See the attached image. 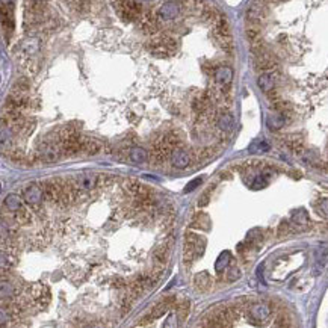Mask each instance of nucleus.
Segmentation results:
<instances>
[{"mask_svg":"<svg viewBox=\"0 0 328 328\" xmlns=\"http://www.w3.org/2000/svg\"><path fill=\"white\" fill-rule=\"evenodd\" d=\"M177 44L175 40H172L171 37H162L161 40H155L148 44V50H150L155 56L158 57H166L169 56L174 50H175Z\"/></svg>","mask_w":328,"mask_h":328,"instance_id":"f257e3e1","label":"nucleus"},{"mask_svg":"<svg viewBox=\"0 0 328 328\" xmlns=\"http://www.w3.org/2000/svg\"><path fill=\"white\" fill-rule=\"evenodd\" d=\"M23 198L27 204L31 206H38L43 203V198H44V194H43V188L37 183H31L29 186L24 188L23 191Z\"/></svg>","mask_w":328,"mask_h":328,"instance_id":"f03ea898","label":"nucleus"},{"mask_svg":"<svg viewBox=\"0 0 328 328\" xmlns=\"http://www.w3.org/2000/svg\"><path fill=\"white\" fill-rule=\"evenodd\" d=\"M169 159H171V165L177 169H185L191 164L189 153L186 150H182V148H172L169 153Z\"/></svg>","mask_w":328,"mask_h":328,"instance_id":"7ed1b4c3","label":"nucleus"},{"mask_svg":"<svg viewBox=\"0 0 328 328\" xmlns=\"http://www.w3.org/2000/svg\"><path fill=\"white\" fill-rule=\"evenodd\" d=\"M73 183L77 189H93L99 185V175L94 172H82L74 178Z\"/></svg>","mask_w":328,"mask_h":328,"instance_id":"20e7f679","label":"nucleus"},{"mask_svg":"<svg viewBox=\"0 0 328 328\" xmlns=\"http://www.w3.org/2000/svg\"><path fill=\"white\" fill-rule=\"evenodd\" d=\"M270 315H271V307L265 303H257L250 307V318L256 324L265 322L268 318H270Z\"/></svg>","mask_w":328,"mask_h":328,"instance_id":"39448f33","label":"nucleus"},{"mask_svg":"<svg viewBox=\"0 0 328 328\" xmlns=\"http://www.w3.org/2000/svg\"><path fill=\"white\" fill-rule=\"evenodd\" d=\"M59 155H61V148H57L53 142L41 144V147H40L41 161H44L47 164H52V162H56L59 159Z\"/></svg>","mask_w":328,"mask_h":328,"instance_id":"423d86ee","label":"nucleus"},{"mask_svg":"<svg viewBox=\"0 0 328 328\" xmlns=\"http://www.w3.org/2000/svg\"><path fill=\"white\" fill-rule=\"evenodd\" d=\"M254 65H256L257 70H260V71H263V73H268V71L275 70L277 62H275V59H274L270 53L266 52V53H263V55L256 56V62H254Z\"/></svg>","mask_w":328,"mask_h":328,"instance_id":"0eeeda50","label":"nucleus"},{"mask_svg":"<svg viewBox=\"0 0 328 328\" xmlns=\"http://www.w3.org/2000/svg\"><path fill=\"white\" fill-rule=\"evenodd\" d=\"M178 12H180V5L171 0V2H166L161 6V9L158 11V17L161 20H172L178 15Z\"/></svg>","mask_w":328,"mask_h":328,"instance_id":"6e6552de","label":"nucleus"},{"mask_svg":"<svg viewBox=\"0 0 328 328\" xmlns=\"http://www.w3.org/2000/svg\"><path fill=\"white\" fill-rule=\"evenodd\" d=\"M141 27L142 31L147 34H155L158 31V20L155 18V15L150 11H145L141 14Z\"/></svg>","mask_w":328,"mask_h":328,"instance_id":"1a4fd4ad","label":"nucleus"},{"mask_svg":"<svg viewBox=\"0 0 328 328\" xmlns=\"http://www.w3.org/2000/svg\"><path fill=\"white\" fill-rule=\"evenodd\" d=\"M174 304H175V296L166 298V300H164V301H161L159 304H156V306L152 309V313L148 315V316H150L152 319H159V318H162Z\"/></svg>","mask_w":328,"mask_h":328,"instance_id":"9d476101","label":"nucleus"},{"mask_svg":"<svg viewBox=\"0 0 328 328\" xmlns=\"http://www.w3.org/2000/svg\"><path fill=\"white\" fill-rule=\"evenodd\" d=\"M215 80L221 88H227L233 80V70L230 67H218L215 70Z\"/></svg>","mask_w":328,"mask_h":328,"instance_id":"9b49d317","label":"nucleus"},{"mask_svg":"<svg viewBox=\"0 0 328 328\" xmlns=\"http://www.w3.org/2000/svg\"><path fill=\"white\" fill-rule=\"evenodd\" d=\"M275 83H277V76L273 71L263 73L257 79V85H259V88L262 89L263 93H268V91H271V89H274Z\"/></svg>","mask_w":328,"mask_h":328,"instance_id":"f8f14e48","label":"nucleus"},{"mask_svg":"<svg viewBox=\"0 0 328 328\" xmlns=\"http://www.w3.org/2000/svg\"><path fill=\"white\" fill-rule=\"evenodd\" d=\"M82 152L86 153L88 156H96L102 152V142L93 138H83Z\"/></svg>","mask_w":328,"mask_h":328,"instance_id":"ddd939ff","label":"nucleus"},{"mask_svg":"<svg viewBox=\"0 0 328 328\" xmlns=\"http://www.w3.org/2000/svg\"><path fill=\"white\" fill-rule=\"evenodd\" d=\"M287 120H286V113L284 112H280V113H275V115H271L270 118L266 120V126L270 130L273 132H277L280 129H283L286 126Z\"/></svg>","mask_w":328,"mask_h":328,"instance_id":"4468645a","label":"nucleus"},{"mask_svg":"<svg viewBox=\"0 0 328 328\" xmlns=\"http://www.w3.org/2000/svg\"><path fill=\"white\" fill-rule=\"evenodd\" d=\"M266 17V12H265V8L259 3L253 5L248 11H247V21L248 23H256V24H260L263 21V18Z\"/></svg>","mask_w":328,"mask_h":328,"instance_id":"2eb2a0df","label":"nucleus"},{"mask_svg":"<svg viewBox=\"0 0 328 328\" xmlns=\"http://www.w3.org/2000/svg\"><path fill=\"white\" fill-rule=\"evenodd\" d=\"M217 126L224 130V132H230L234 127V120L233 115L230 112H221L217 118Z\"/></svg>","mask_w":328,"mask_h":328,"instance_id":"dca6fc26","label":"nucleus"},{"mask_svg":"<svg viewBox=\"0 0 328 328\" xmlns=\"http://www.w3.org/2000/svg\"><path fill=\"white\" fill-rule=\"evenodd\" d=\"M194 284H195V287H197V289H200V290H207L209 287L212 286V278H211V274L206 273V271H203V273L197 274V275H195V278H194Z\"/></svg>","mask_w":328,"mask_h":328,"instance_id":"f3484780","label":"nucleus"},{"mask_svg":"<svg viewBox=\"0 0 328 328\" xmlns=\"http://www.w3.org/2000/svg\"><path fill=\"white\" fill-rule=\"evenodd\" d=\"M245 35L248 38L250 43H256L262 38V27L260 24L256 23H247V29H245Z\"/></svg>","mask_w":328,"mask_h":328,"instance_id":"a211bd4d","label":"nucleus"},{"mask_svg":"<svg viewBox=\"0 0 328 328\" xmlns=\"http://www.w3.org/2000/svg\"><path fill=\"white\" fill-rule=\"evenodd\" d=\"M270 148H271V145L266 139H254L248 147V152L250 153H266V152H270Z\"/></svg>","mask_w":328,"mask_h":328,"instance_id":"6ab92c4d","label":"nucleus"},{"mask_svg":"<svg viewBox=\"0 0 328 328\" xmlns=\"http://www.w3.org/2000/svg\"><path fill=\"white\" fill-rule=\"evenodd\" d=\"M15 295V287L8 280H0V300H9Z\"/></svg>","mask_w":328,"mask_h":328,"instance_id":"aec40b11","label":"nucleus"},{"mask_svg":"<svg viewBox=\"0 0 328 328\" xmlns=\"http://www.w3.org/2000/svg\"><path fill=\"white\" fill-rule=\"evenodd\" d=\"M14 219H15L17 224L27 225V224H31V222H32V215H31V212H29L26 207L21 206V207L18 209V211L14 212Z\"/></svg>","mask_w":328,"mask_h":328,"instance_id":"412c9836","label":"nucleus"},{"mask_svg":"<svg viewBox=\"0 0 328 328\" xmlns=\"http://www.w3.org/2000/svg\"><path fill=\"white\" fill-rule=\"evenodd\" d=\"M292 224L296 225L298 230H304L309 225V217L304 211H298L292 215Z\"/></svg>","mask_w":328,"mask_h":328,"instance_id":"4be33fe9","label":"nucleus"},{"mask_svg":"<svg viewBox=\"0 0 328 328\" xmlns=\"http://www.w3.org/2000/svg\"><path fill=\"white\" fill-rule=\"evenodd\" d=\"M129 158H130V161H132L133 164H136V165H141V164H144V162L147 161L148 155H147V152L144 150L142 147H133L132 150H130V155H129Z\"/></svg>","mask_w":328,"mask_h":328,"instance_id":"5701e85b","label":"nucleus"},{"mask_svg":"<svg viewBox=\"0 0 328 328\" xmlns=\"http://www.w3.org/2000/svg\"><path fill=\"white\" fill-rule=\"evenodd\" d=\"M191 225L194 228H201V230H209L211 228V219H209V217L206 214H197L191 222Z\"/></svg>","mask_w":328,"mask_h":328,"instance_id":"b1692460","label":"nucleus"},{"mask_svg":"<svg viewBox=\"0 0 328 328\" xmlns=\"http://www.w3.org/2000/svg\"><path fill=\"white\" fill-rule=\"evenodd\" d=\"M23 206V203H21V198L17 195V194H9L8 197H6V200H5V207L8 209L9 212H15V211H18V209Z\"/></svg>","mask_w":328,"mask_h":328,"instance_id":"393cba45","label":"nucleus"},{"mask_svg":"<svg viewBox=\"0 0 328 328\" xmlns=\"http://www.w3.org/2000/svg\"><path fill=\"white\" fill-rule=\"evenodd\" d=\"M12 141V129L8 124H2L0 126V145L6 147L9 145Z\"/></svg>","mask_w":328,"mask_h":328,"instance_id":"a878e982","label":"nucleus"},{"mask_svg":"<svg viewBox=\"0 0 328 328\" xmlns=\"http://www.w3.org/2000/svg\"><path fill=\"white\" fill-rule=\"evenodd\" d=\"M230 260H231V254H230V251H224V253H221L219 257H218V260H217V263H215V270H217V273L224 271L225 268L228 266Z\"/></svg>","mask_w":328,"mask_h":328,"instance_id":"bb28decb","label":"nucleus"},{"mask_svg":"<svg viewBox=\"0 0 328 328\" xmlns=\"http://www.w3.org/2000/svg\"><path fill=\"white\" fill-rule=\"evenodd\" d=\"M40 50V41L37 38H31L23 43V52L26 55H35Z\"/></svg>","mask_w":328,"mask_h":328,"instance_id":"cd10ccee","label":"nucleus"},{"mask_svg":"<svg viewBox=\"0 0 328 328\" xmlns=\"http://www.w3.org/2000/svg\"><path fill=\"white\" fill-rule=\"evenodd\" d=\"M14 265H15L14 257L6 250H0V266L2 268H11Z\"/></svg>","mask_w":328,"mask_h":328,"instance_id":"c85d7f7f","label":"nucleus"},{"mask_svg":"<svg viewBox=\"0 0 328 328\" xmlns=\"http://www.w3.org/2000/svg\"><path fill=\"white\" fill-rule=\"evenodd\" d=\"M247 242L251 244V245H257V244H260V242H262V230H259V228H253V230H250L248 234H247Z\"/></svg>","mask_w":328,"mask_h":328,"instance_id":"c756f323","label":"nucleus"},{"mask_svg":"<svg viewBox=\"0 0 328 328\" xmlns=\"http://www.w3.org/2000/svg\"><path fill=\"white\" fill-rule=\"evenodd\" d=\"M201 15H203V18H204V20H207V21H212V23H214L219 14H218V12H217L214 8H209V6H207V8H204V9L201 11Z\"/></svg>","mask_w":328,"mask_h":328,"instance_id":"7c9ffc66","label":"nucleus"},{"mask_svg":"<svg viewBox=\"0 0 328 328\" xmlns=\"http://www.w3.org/2000/svg\"><path fill=\"white\" fill-rule=\"evenodd\" d=\"M189 313V303L188 301H182L180 304L177 306V318L185 319Z\"/></svg>","mask_w":328,"mask_h":328,"instance_id":"2f4dec72","label":"nucleus"},{"mask_svg":"<svg viewBox=\"0 0 328 328\" xmlns=\"http://www.w3.org/2000/svg\"><path fill=\"white\" fill-rule=\"evenodd\" d=\"M12 313L9 309H5V307H0V325H5L8 324L11 319H12Z\"/></svg>","mask_w":328,"mask_h":328,"instance_id":"473e14b6","label":"nucleus"},{"mask_svg":"<svg viewBox=\"0 0 328 328\" xmlns=\"http://www.w3.org/2000/svg\"><path fill=\"white\" fill-rule=\"evenodd\" d=\"M139 186H141V183L136 182V180H133V178H129V180L126 182V189H127L132 195H136V194H138Z\"/></svg>","mask_w":328,"mask_h":328,"instance_id":"72a5a7b5","label":"nucleus"},{"mask_svg":"<svg viewBox=\"0 0 328 328\" xmlns=\"http://www.w3.org/2000/svg\"><path fill=\"white\" fill-rule=\"evenodd\" d=\"M201 183H203V177H197V178H194V180H191V182L186 185L185 192H192V191H195L197 188H200Z\"/></svg>","mask_w":328,"mask_h":328,"instance_id":"f704fd0d","label":"nucleus"},{"mask_svg":"<svg viewBox=\"0 0 328 328\" xmlns=\"http://www.w3.org/2000/svg\"><path fill=\"white\" fill-rule=\"evenodd\" d=\"M155 256H156V259L159 260V262H166V259H168V248L166 247H159L156 251H155Z\"/></svg>","mask_w":328,"mask_h":328,"instance_id":"c9c22d12","label":"nucleus"},{"mask_svg":"<svg viewBox=\"0 0 328 328\" xmlns=\"http://www.w3.org/2000/svg\"><path fill=\"white\" fill-rule=\"evenodd\" d=\"M241 270L239 268H231V270L227 273V280L228 281H236V280H239L241 278Z\"/></svg>","mask_w":328,"mask_h":328,"instance_id":"e433bc0d","label":"nucleus"},{"mask_svg":"<svg viewBox=\"0 0 328 328\" xmlns=\"http://www.w3.org/2000/svg\"><path fill=\"white\" fill-rule=\"evenodd\" d=\"M209 198H211V191H207V192H204V194L201 195V198H200V201H198V206H200V207L207 206V204H209Z\"/></svg>","mask_w":328,"mask_h":328,"instance_id":"4c0bfd02","label":"nucleus"},{"mask_svg":"<svg viewBox=\"0 0 328 328\" xmlns=\"http://www.w3.org/2000/svg\"><path fill=\"white\" fill-rule=\"evenodd\" d=\"M289 225H290V224H289L287 221H283V222L278 225V236H284V234L289 231Z\"/></svg>","mask_w":328,"mask_h":328,"instance_id":"58836bf2","label":"nucleus"},{"mask_svg":"<svg viewBox=\"0 0 328 328\" xmlns=\"http://www.w3.org/2000/svg\"><path fill=\"white\" fill-rule=\"evenodd\" d=\"M177 319H178V318H177L175 315H171V316L168 318V321L164 324V327H175V325H177Z\"/></svg>","mask_w":328,"mask_h":328,"instance_id":"ea45409f","label":"nucleus"},{"mask_svg":"<svg viewBox=\"0 0 328 328\" xmlns=\"http://www.w3.org/2000/svg\"><path fill=\"white\" fill-rule=\"evenodd\" d=\"M286 321H287V319H286L284 316H280V318H277V321L274 322V325H275V327H289L290 324L286 322Z\"/></svg>","mask_w":328,"mask_h":328,"instance_id":"a19ab883","label":"nucleus"},{"mask_svg":"<svg viewBox=\"0 0 328 328\" xmlns=\"http://www.w3.org/2000/svg\"><path fill=\"white\" fill-rule=\"evenodd\" d=\"M259 2H262V3H268V2H275V0H259Z\"/></svg>","mask_w":328,"mask_h":328,"instance_id":"79ce46f5","label":"nucleus"},{"mask_svg":"<svg viewBox=\"0 0 328 328\" xmlns=\"http://www.w3.org/2000/svg\"><path fill=\"white\" fill-rule=\"evenodd\" d=\"M34 2H41V0H34Z\"/></svg>","mask_w":328,"mask_h":328,"instance_id":"37998d69","label":"nucleus"}]
</instances>
